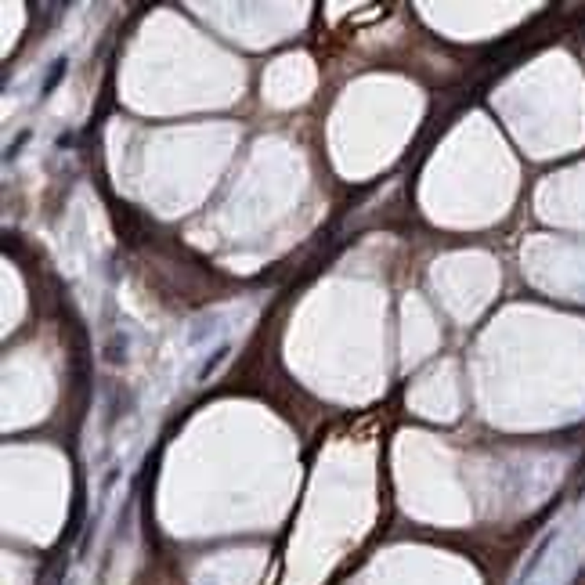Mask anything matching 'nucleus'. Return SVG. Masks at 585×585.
<instances>
[{"label":"nucleus","instance_id":"f257e3e1","mask_svg":"<svg viewBox=\"0 0 585 585\" xmlns=\"http://www.w3.org/2000/svg\"><path fill=\"white\" fill-rule=\"evenodd\" d=\"M553 538H557V531H550L538 545H535V553L528 557V564H524V571H520V585H531V574L538 571V564L545 560V553H550V545H553Z\"/></svg>","mask_w":585,"mask_h":585},{"label":"nucleus","instance_id":"f03ea898","mask_svg":"<svg viewBox=\"0 0 585 585\" xmlns=\"http://www.w3.org/2000/svg\"><path fill=\"white\" fill-rule=\"evenodd\" d=\"M62 72H65V58H58V62H55V69H51V80H44V94H51V91H55V84L62 80Z\"/></svg>","mask_w":585,"mask_h":585}]
</instances>
